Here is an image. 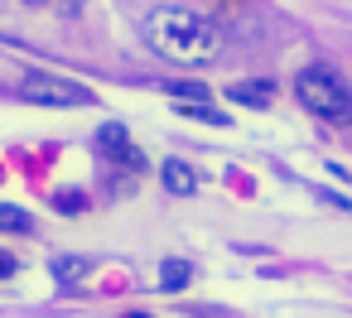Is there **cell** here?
I'll use <instances>...</instances> for the list:
<instances>
[{"label": "cell", "instance_id": "15", "mask_svg": "<svg viewBox=\"0 0 352 318\" xmlns=\"http://www.w3.org/2000/svg\"><path fill=\"white\" fill-rule=\"evenodd\" d=\"M6 275H15V260H10L6 251H0V280H6Z\"/></svg>", "mask_w": 352, "mask_h": 318}, {"label": "cell", "instance_id": "3", "mask_svg": "<svg viewBox=\"0 0 352 318\" xmlns=\"http://www.w3.org/2000/svg\"><path fill=\"white\" fill-rule=\"evenodd\" d=\"M20 92H25L30 102H39V106H92V102H97L92 87H82V82H73V78H54V73H25Z\"/></svg>", "mask_w": 352, "mask_h": 318}, {"label": "cell", "instance_id": "10", "mask_svg": "<svg viewBox=\"0 0 352 318\" xmlns=\"http://www.w3.org/2000/svg\"><path fill=\"white\" fill-rule=\"evenodd\" d=\"M174 111H179V116H193V121H208V126H227L222 111H208V106H193V102H179Z\"/></svg>", "mask_w": 352, "mask_h": 318}, {"label": "cell", "instance_id": "5", "mask_svg": "<svg viewBox=\"0 0 352 318\" xmlns=\"http://www.w3.org/2000/svg\"><path fill=\"white\" fill-rule=\"evenodd\" d=\"M270 97H275V82L270 78H246V82H232L227 87V102H241V106H270Z\"/></svg>", "mask_w": 352, "mask_h": 318}, {"label": "cell", "instance_id": "9", "mask_svg": "<svg viewBox=\"0 0 352 318\" xmlns=\"http://www.w3.org/2000/svg\"><path fill=\"white\" fill-rule=\"evenodd\" d=\"M87 270H92V260H87V255H58V260H54V275H58L63 284H68V280H82Z\"/></svg>", "mask_w": 352, "mask_h": 318}, {"label": "cell", "instance_id": "2", "mask_svg": "<svg viewBox=\"0 0 352 318\" xmlns=\"http://www.w3.org/2000/svg\"><path fill=\"white\" fill-rule=\"evenodd\" d=\"M294 97L304 102V111H314L328 126H352V82L333 68V63H309L294 78Z\"/></svg>", "mask_w": 352, "mask_h": 318}, {"label": "cell", "instance_id": "1", "mask_svg": "<svg viewBox=\"0 0 352 318\" xmlns=\"http://www.w3.org/2000/svg\"><path fill=\"white\" fill-rule=\"evenodd\" d=\"M145 39L169 63H212L222 54V30L188 5H155L145 20Z\"/></svg>", "mask_w": 352, "mask_h": 318}, {"label": "cell", "instance_id": "6", "mask_svg": "<svg viewBox=\"0 0 352 318\" xmlns=\"http://www.w3.org/2000/svg\"><path fill=\"white\" fill-rule=\"evenodd\" d=\"M160 179H164V188L179 193V198L198 193V174H193V164H184V159H164V164H160Z\"/></svg>", "mask_w": 352, "mask_h": 318}, {"label": "cell", "instance_id": "11", "mask_svg": "<svg viewBox=\"0 0 352 318\" xmlns=\"http://www.w3.org/2000/svg\"><path fill=\"white\" fill-rule=\"evenodd\" d=\"M54 207H58V212H82V207H87V193H78V188H58V193H54Z\"/></svg>", "mask_w": 352, "mask_h": 318}, {"label": "cell", "instance_id": "16", "mask_svg": "<svg viewBox=\"0 0 352 318\" xmlns=\"http://www.w3.org/2000/svg\"><path fill=\"white\" fill-rule=\"evenodd\" d=\"M20 5H49V0H20Z\"/></svg>", "mask_w": 352, "mask_h": 318}, {"label": "cell", "instance_id": "7", "mask_svg": "<svg viewBox=\"0 0 352 318\" xmlns=\"http://www.w3.org/2000/svg\"><path fill=\"white\" fill-rule=\"evenodd\" d=\"M188 280H193V265H188V260H179V255H164V260H160V289L174 294V289H184Z\"/></svg>", "mask_w": 352, "mask_h": 318}, {"label": "cell", "instance_id": "13", "mask_svg": "<svg viewBox=\"0 0 352 318\" xmlns=\"http://www.w3.org/2000/svg\"><path fill=\"white\" fill-rule=\"evenodd\" d=\"M318 198H323V203H328V207H342V212H347V217H352V203H347V198H338V193H318Z\"/></svg>", "mask_w": 352, "mask_h": 318}, {"label": "cell", "instance_id": "8", "mask_svg": "<svg viewBox=\"0 0 352 318\" xmlns=\"http://www.w3.org/2000/svg\"><path fill=\"white\" fill-rule=\"evenodd\" d=\"M0 231H10V236H30L34 231V217L15 203H0Z\"/></svg>", "mask_w": 352, "mask_h": 318}, {"label": "cell", "instance_id": "17", "mask_svg": "<svg viewBox=\"0 0 352 318\" xmlns=\"http://www.w3.org/2000/svg\"><path fill=\"white\" fill-rule=\"evenodd\" d=\"M126 318H150V313H126Z\"/></svg>", "mask_w": 352, "mask_h": 318}, {"label": "cell", "instance_id": "12", "mask_svg": "<svg viewBox=\"0 0 352 318\" xmlns=\"http://www.w3.org/2000/svg\"><path fill=\"white\" fill-rule=\"evenodd\" d=\"M169 97H188V102H208L203 82H169Z\"/></svg>", "mask_w": 352, "mask_h": 318}, {"label": "cell", "instance_id": "14", "mask_svg": "<svg viewBox=\"0 0 352 318\" xmlns=\"http://www.w3.org/2000/svg\"><path fill=\"white\" fill-rule=\"evenodd\" d=\"M82 5H87V0H58V15H78Z\"/></svg>", "mask_w": 352, "mask_h": 318}, {"label": "cell", "instance_id": "4", "mask_svg": "<svg viewBox=\"0 0 352 318\" xmlns=\"http://www.w3.org/2000/svg\"><path fill=\"white\" fill-rule=\"evenodd\" d=\"M102 155L111 159V164H121V169H131V174H145L150 169V159H145V150H135L131 145V135H126V126H102Z\"/></svg>", "mask_w": 352, "mask_h": 318}]
</instances>
